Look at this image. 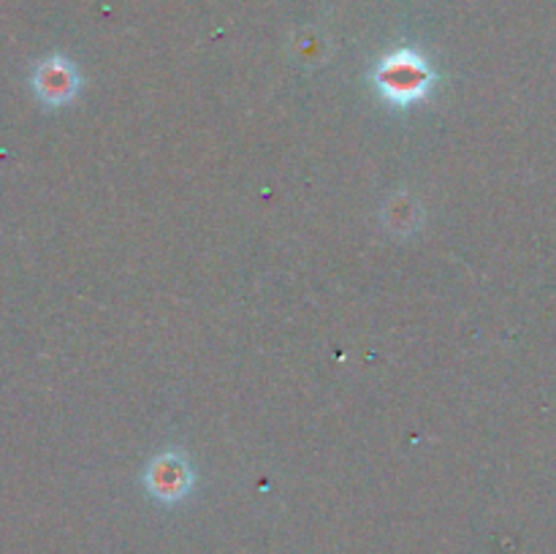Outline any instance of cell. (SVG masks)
Here are the masks:
<instances>
[{
    "mask_svg": "<svg viewBox=\"0 0 556 554\" xmlns=\"http://www.w3.org/2000/svg\"><path fill=\"white\" fill-rule=\"evenodd\" d=\"M193 481V473H190L188 459L177 451H166V454H157L150 462V470H147V483L155 492V498L163 500H179L190 489Z\"/></svg>",
    "mask_w": 556,
    "mask_h": 554,
    "instance_id": "2",
    "label": "cell"
},
{
    "mask_svg": "<svg viewBox=\"0 0 556 554\" xmlns=\"http://www.w3.org/2000/svg\"><path fill=\"white\" fill-rule=\"evenodd\" d=\"M33 87H36L41 101L60 106V103H68L79 92V76H76V68L65 58H49L38 65L36 76H33Z\"/></svg>",
    "mask_w": 556,
    "mask_h": 554,
    "instance_id": "3",
    "label": "cell"
},
{
    "mask_svg": "<svg viewBox=\"0 0 556 554\" xmlns=\"http://www.w3.org/2000/svg\"><path fill=\"white\" fill-rule=\"evenodd\" d=\"M372 79L383 101L394 106H410L432 92L434 71L416 49H396L380 60Z\"/></svg>",
    "mask_w": 556,
    "mask_h": 554,
    "instance_id": "1",
    "label": "cell"
}]
</instances>
